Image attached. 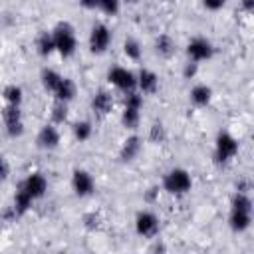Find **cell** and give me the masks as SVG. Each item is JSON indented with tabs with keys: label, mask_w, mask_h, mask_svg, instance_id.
I'll return each mask as SVG.
<instances>
[{
	"label": "cell",
	"mask_w": 254,
	"mask_h": 254,
	"mask_svg": "<svg viewBox=\"0 0 254 254\" xmlns=\"http://www.w3.org/2000/svg\"><path fill=\"white\" fill-rule=\"evenodd\" d=\"M71 189L77 196H89L95 190V181L87 171L75 169L71 175Z\"/></svg>",
	"instance_id": "11"
},
{
	"label": "cell",
	"mask_w": 254,
	"mask_h": 254,
	"mask_svg": "<svg viewBox=\"0 0 254 254\" xmlns=\"http://www.w3.org/2000/svg\"><path fill=\"white\" fill-rule=\"evenodd\" d=\"M109 44H111L109 28L105 24H95L89 32V50L93 54H103V52H107Z\"/></svg>",
	"instance_id": "8"
},
{
	"label": "cell",
	"mask_w": 254,
	"mask_h": 254,
	"mask_svg": "<svg viewBox=\"0 0 254 254\" xmlns=\"http://www.w3.org/2000/svg\"><path fill=\"white\" fill-rule=\"evenodd\" d=\"M123 54H125L129 60L137 62V60L141 58V54H143V48H141V44H139L137 40H133V38H127V40L123 42Z\"/></svg>",
	"instance_id": "24"
},
{
	"label": "cell",
	"mask_w": 254,
	"mask_h": 254,
	"mask_svg": "<svg viewBox=\"0 0 254 254\" xmlns=\"http://www.w3.org/2000/svg\"><path fill=\"white\" fill-rule=\"evenodd\" d=\"M52 36H54L56 52H60V56H64V58L73 56L75 46H77V40H75V30H73L71 24L60 22V24L52 30Z\"/></svg>",
	"instance_id": "2"
},
{
	"label": "cell",
	"mask_w": 254,
	"mask_h": 254,
	"mask_svg": "<svg viewBox=\"0 0 254 254\" xmlns=\"http://www.w3.org/2000/svg\"><path fill=\"white\" fill-rule=\"evenodd\" d=\"M236 153H238V141L230 133H226V131L218 133L216 145H214V159H216V163H228L230 159L236 157Z\"/></svg>",
	"instance_id": "4"
},
{
	"label": "cell",
	"mask_w": 254,
	"mask_h": 254,
	"mask_svg": "<svg viewBox=\"0 0 254 254\" xmlns=\"http://www.w3.org/2000/svg\"><path fill=\"white\" fill-rule=\"evenodd\" d=\"M151 139H153L155 143H159V141L165 139V129H163L161 123H155V125L151 127Z\"/></svg>",
	"instance_id": "28"
},
{
	"label": "cell",
	"mask_w": 254,
	"mask_h": 254,
	"mask_svg": "<svg viewBox=\"0 0 254 254\" xmlns=\"http://www.w3.org/2000/svg\"><path fill=\"white\" fill-rule=\"evenodd\" d=\"M54 95H56L58 101H64V103L71 101L73 95H75V83H73L69 77H62V81H60V85L56 87Z\"/></svg>",
	"instance_id": "17"
},
{
	"label": "cell",
	"mask_w": 254,
	"mask_h": 254,
	"mask_svg": "<svg viewBox=\"0 0 254 254\" xmlns=\"http://www.w3.org/2000/svg\"><path fill=\"white\" fill-rule=\"evenodd\" d=\"M20 189L36 200V198H40V196L46 194V190H48V181H46V177H44L42 173H30V175L22 181Z\"/></svg>",
	"instance_id": "10"
},
{
	"label": "cell",
	"mask_w": 254,
	"mask_h": 254,
	"mask_svg": "<svg viewBox=\"0 0 254 254\" xmlns=\"http://www.w3.org/2000/svg\"><path fill=\"white\" fill-rule=\"evenodd\" d=\"M91 133H93V127H91L89 121H77L73 125V137L77 141H87L91 137Z\"/></svg>",
	"instance_id": "26"
},
{
	"label": "cell",
	"mask_w": 254,
	"mask_h": 254,
	"mask_svg": "<svg viewBox=\"0 0 254 254\" xmlns=\"http://www.w3.org/2000/svg\"><path fill=\"white\" fill-rule=\"evenodd\" d=\"M97 2H99V0H79V4H81L83 8H87V10L97 8Z\"/></svg>",
	"instance_id": "32"
},
{
	"label": "cell",
	"mask_w": 254,
	"mask_h": 254,
	"mask_svg": "<svg viewBox=\"0 0 254 254\" xmlns=\"http://www.w3.org/2000/svg\"><path fill=\"white\" fill-rule=\"evenodd\" d=\"M91 107H93V111H97L99 115L109 113L111 107H113V97H111V93L105 91V89H99V91L93 95V99H91Z\"/></svg>",
	"instance_id": "14"
},
{
	"label": "cell",
	"mask_w": 254,
	"mask_h": 254,
	"mask_svg": "<svg viewBox=\"0 0 254 254\" xmlns=\"http://www.w3.org/2000/svg\"><path fill=\"white\" fill-rule=\"evenodd\" d=\"M85 222H87V226H89V228H93V226H97V216L89 214V216H85Z\"/></svg>",
	"instance_id": "33"
},
{
	"label": "cell",
	"mask_w": 254,
	"mask_h": 254,
	"mask_svg": "<svg viewBox=\"0 0 254 254\" xmlns=\"http://www.w3.org/2000/svg\"><path fill=\"white\" fill-rule=\"evenodd\" d=\"M62 77L64 75H60L56 69H44L42 71V83H44V87L48 89V91H56V87L60 85V81H62Z\"/></svg>",
	"instance_id": "22"
},
{
	"label": "cell",
	"mask_w": 254,
	"mask_h": 254,
	"mask_svg": "<svg viewBox=\"0 0 254 254\" xmlns=\"http://www.w3.org/2000/svg\"><path fill=\"white\" fill-rule=\"evenodd\" d=\"M187 56L190 58V62H206L212 58V44L206 38H192L187 46Z\"/></svg>",
	"instance_id": "9"
},
{
	"label": "cell",
	"mask_w": 254,
	"mask_h": 254,
	"mask_svg": "<svg viewBox=\"0 0 254 254\" xmlns=\"http://www.w3.org/2000/svg\"><path fill=\"white\" fill-rule=\"evenodd\" d=\"M8 175H10V165L4 157H0V181H6Z\"/></svg>",
	"instance_id": "31"
},
{
	"label": "cell",
	"mask_w": 254,
	"mask_h": 254,
	"mask_svg": "<svg viewBox=\"0 0 254 254\" xmlns=\"http://www.w3.org/2000/svg\"><path fill=\"white\" fill-rule=\"evenodd\" d=\"M107 79L111 85H115L117 89L121 91H131V89H137V75L133 71H129L127 67H121V65H115L109 69L107 73Z\"/></svg>",
	"instance_id": "5"
},
{
	"label": "cell",
	"mask_w": 254,
	"mask_h": 254,
	"mask_svg": "<svg viewBox=\"0 0 254 254\" xmlns=\"http://www.w3.org/2000/svg\"><path fill=\"white\" fill-rule=\"evenodd\" d=\"M159 87V77L151 69H141L137 75V89L141 93H155Z\"/></svg>",
	"instance_id": "13"
},
{
	"label": "cell",
	"mask_w": 254,
	"mask_h": 254,
	"mask_svg": "<svg viewBox=\"0 0 254 254\" xmlns=\"http://www.w3.org/2000/svg\"><path fill=\"white\" fill-rule=\"evenodd\" d=\"M135 230L143 238H153L159 232V218L151 210H141L135 216Z\"/></svg>",
	"instance_id": "6"
},
{
	"label": "cell",
	"mask_w": 254,
	"mask_h": 254,
	"mask_svg": "<svg viewBox=\"0 0 254 254\" xmlns=\"http://www.w3.org/2000/svg\"><path fill=\"white\" fill-rule=\"evenodd\" d=\"M141 107H133V105H125L123 107V113H121V123L127 127V129H135L139 125V119H141Z\"/></svg>",
	"instance_id": "18"
},
{
	"label": "cell",
	"mask_w": 254,
	"mask_h": 254,
	"mask_svg": "<svg viewBox=\"0 0 254 254\" xmlns=\"http://www.w3.org/2000/svg\"><path fill=\"white\" fill-rule=\"evenodd\" d=\"M196 71H198V64H196V62H189V64L185 65V77H187V79H192V77L196 75Z\"/></svg>",
	"instance_id": "30"
},
{
	"label": "cell",
	"mask_w": 254,
	"mask_h": 254,
	"mask_svg": "<svg viewBox=\"0 0 254 254\" xmlns=\"http://www.w3.org/2000/svg\"><path fill=\"white\" fill-rule=\"evenodd\" d=\"M36 143H38V147L44 149V151L56 149V147L60 145V131H58V127H56L54 123L44 125V127L40 129V133H38Z\"/></svg>",
	"instance_id": "12"
},
{
	"label": "cell",
	"mask_w": 254,
	"mask_h": 254,
	"mask_svg": "<svg viewBox=\"0 0 254 254\" xmlns=\"http://www.w3.org/2000/svg\"><path fill=\"white\" fill-rule=\"evenodd\" d=\"M32 202H34V198H32L30 194H26L22 189H18V192L14 194V204H12L14 214H16V216L24 214V212H26V210L32 206Z\"/></svg>",
	"instance_id": "19"
},
{
	"label": "cell",
	"mask_w": 254,
	"mask_h": 254,
	"mask_svg": "<svg viewBox=\"0 0 254 254\" xmlns=\"http://www.w3.org/2000/svg\"><path fill=\"white\" fill-rule=\"evenodd\" d=\"M210 97H212V89L204 83H198L190 89V101L196 105V107H204L210 103Z\"/></svg>",
	"instance_id": "16"
},
{
	"label": "cell",
	"mask_w": 254,
	"mask_h": 254,
	"mask_svg": "<svg viewBox=\"0 0 254 254\" xmlns=\"http://www.w3.org/2000/svg\"><path fill=\"white\" fill-rule=\"evenodd\" d=\"M65 119H67V103L56 99V103H54V107H52V123H54V125H60V123H64Z\"/></svg>",
	"instance_id": "25"
},
{
	"label": "cell",
	"mask_w": 254,
	"mask_h": 254,
	"mask_svg": "<svg viewBox=\"0 0 254 254\" xmlns=\"http://www.w3.org/2000/svg\"><path fill=\"white\" fill-rule=\"evenodd\" d=\"M155 48H157V54L159 56H163V58H169V56H173V52H175V42L169 38V36H159L157 38V42H155Z\"/></svg>",
	"instance_id": "23"
},
{
	"label": "cell",
	"mask_w": 254,
	"mask_h": 254,
	"mask_svg": "<svg viewBox=\"0 0 254 254\" xmlns=\"http://www.w3.org/2000/svg\"><path fill=\"white\" fill-rule=\"evenodd\" d=\"M2 95H4V101L8 105H20L22 103V87L16 85V83L6 85L4 91H2Z\"/></svg>",
	"instance_id": "21"
},
{
	"label": "cell",
	"mask_w": 254,
	"mask_h": 254,
	"mask_svg": "<svg viewBox=\"0 0 254 254\" xmlns=\"http://www.w3.org/2000/svg\"><path fill=\"white\" fill-rule=\"evenodd\" d=\"M242 8H244L246 12H250V10L254 8V0H242Z\"/></svg>",
	"instance_id": "34"
},
{
	"label": "cell",
	"mask_w": 254,
	"mask_h": 254,
	"mask_svg": "<svg viewBox=\"0 0 254 254\" xmlns=\"http://www.w3.org/2000/svg\"><path fill=\"white\" fill-rule=\"evenodd\" d=\"M36 46H38V52H40L42 56H50L52 52H56V44H54L52 32H42V34L38 36Z\"/></svg>",
	"instance_id": "20"
},
{
	"label": "cell",
	"mask_w": 254,
	"mask_h": 254,
	"mask_svg": "<svg viewBox=\"0 0 254 254\" xmlns=\"http://www.w3.org/2000/svg\"><path fill=\"white\" fill-rule=\"evenodd\" d=\"M139 151H141V139L137 135H131V137H127L123 141L119 157H121V161H133L139 155Z\"/></svg>",
	"instance_id": "15"
},
{
	"label": "cell",
	"mask_w": 254,
	"mask_h": 254,
	"mask_svg": "<svg viewBox=\"0 0 254 254\" xmlns=\"http://www.w3.org/2000/svg\"><path fill=\"white\" fill-rule=\"evenodd\" d=\"M125 2H129V4H137L139 0H125Z\"/></svg>",
	"instance_id": "35"
},
{
	"label": "cell",
	"mask_w": 254,
	"mask_h": 254,
	"mask_svg": "<svg viewBox=\"0 0 254 254\" xmlns=\"http://www.w3.org/2000/svg\"><path fill=\"white\" fill-rule=\"evenodd\" d=\"M2 117H4V125L10 137H20L24 133V121H22V113H20V105H8L2 109Z\"/></svg>",
	"instance_id": "7"
},
{
	"label": "cell",
	"mask_w": 254,
	"mask_h": 254,
	"mask_svg": "<svg viewBox=\"0 0 254 254\" xmlns=\"http://www.w3.org/2000/svg\"><path fill=\"white\" fill-rule=\"evenodd\" d=\"M252 222V200L248 192L236 190L232 198V208H230V228L234 232H244Z\"/></svg>",
	"instance_id": "1"
},
{
	"label": "cell",
	"mask_w": 254,
	"mask_h": 254,
	"mask_svg": "<svg viewBox=\"0 0 254 254\" xmlns=\"http://www.w3.org/2000/svg\"><path fill=\"white\" fill-rule=\"evenodd\" d=\"M224 4H226V0H202V6H204L206 10H210V12L220 10Z\"/></svg>",
	"instance_id": "29"
},
{
	"label": "cell",
	"mask_w": 254,
	"mask_h": 254,
	"mask_svg": "<svg viewBox=\"0 0 254 254\" xmlns=\"http://www.w3.org/2000/svg\"><path fill=\"white\" fill-rule=\"evenodd\" d=\"M192 187L190 175L185 169H171L165 177H163V189L169 194H187Z\"/></svg>",
	"instance_id": "3"
},
{
	"label": "cell",
	"mask_w": 254,
	"mask_h": 254,
	"mask_svg": "<svg viewBox=\"0 0 254 254\" xmlns=\"http://www.w3.org/2000/svg\"><path fill=\"white\" fill-rule=\"evenodd\" d=\"M97 8L101 12H105L107 16H115L119 12V0H99L97 2Z\"/></svg>",
	"instance_id": "27"
}]
</instances>
